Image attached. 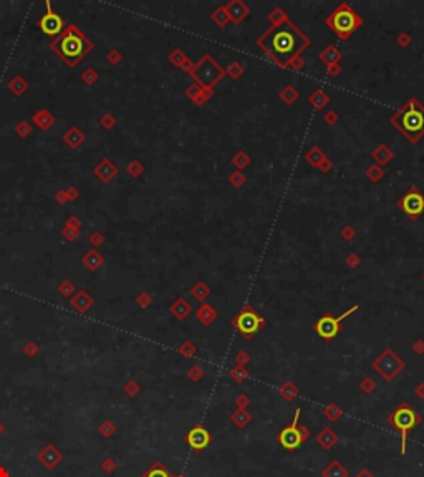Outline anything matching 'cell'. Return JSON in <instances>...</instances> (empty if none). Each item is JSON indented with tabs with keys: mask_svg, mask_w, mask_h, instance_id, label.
<instances>
[{
	"mask_svg": "<svg viewBox=\"0 0 424 477\" xmlns=\"http://www.w3.org/2000/svg\"><path fill=\"white\" fill-rule=\"evenodd\" d=\"M226 7V12L229 15V19H231L234 24H239V22H242L245 17L249 15L250 9L249 5L242 2V0H231L229 4L224 5Z\"/></svg>",
	"mask_w": 424,
	"mask_h": 477,
	"instance_id": "13",
	"label": "cell"
},
{
	"mask_svg": "<svg viewBox=\"0 0 424 477\" xmlns=\"http://www.w3.org/2000/svg\"><path fill=\"white\" fill-rule=\"evenodd\" d=\"M318 57H320V60L327 66H332V65H338V62L342 60L343 55H342V52H340L337 47L330 45V47H327L325 50H322Z\"/></svg>",
	"mask_w": 424,
	"mask_h": 477,
	"instance_id": "20",
	"label": "cell"
},
{
	"mask_svg": "<svg viewBox=\"0 0 424 477\" xmlns=\"http://www.w3.org/2000/svg\"><path fill=\"white\" fill-rule=\"evenodd\" d=\"M325 24L330 27L332 32L337 33L342 40H348V38L363 25V19H361V15L356 12L350 4L343 2L327 17Z\"/></svg>",
	"mask_w": 424,
	"mask_h": 477,
	"instance_id": "4",
	"label": "cell"
},
{
	"mask_svg": "<svg viewBox=\"0 0 424 477\" xmlns=\"http://www.w3.org/2000/svg\"><path fill=\"white\" fill-rule=\"evenodd\" d=\"M229 419H231V423L236 426L237 429H245L249 424H252L254 416L250 411H247V409H236V411L231 413Z\"/></svg>",
	"mask_w": 424,
	"mask_h": 477,
	"instance_id": "16",
	"label": "cell"
},
{
	"mask_svg": "<svg viewBox=\"0 0 424 477\" xmlns=\"http://www.w3.org/2000/svg\"><path fill=\"white\" fill-rule=\"evenodd\" d=\"M229 375H231V378L236 381V383H244L245 380L249 378V371H247V368L245 366H241V365H237V366H234V368L229 371Z\"/></svg>",
	"mask_w": 424,
	"mask_h": 477,
	"instance_id": "28",
	"label": "cell"
},
{
	"mask_svg": "<svg viewBox=\"0 0 424 477\" xmlns=\"http://www.w3.org/2000/svg\"><path fill=\"white\" fill-rule=\"evenodd\" d=\"M212 434L209 429H205L204 426H194L192 429H189V432L186 436H184V441H186V444L192 449L194 452H202L205 451L210 442H212Z\"/></svg>",
	"mask_w": 424,
	"mask_h": 477,
	"instance_id": "12",
	"label": "cell"
},
{
	"mask_svg": "<svg viewBox=\"0 0 424 477\" xmlns=\"http://www.w3.org/2000/svg\"><path fill=\"white\" fill-rule=\"evenodd\" d=\"M269 20H270V24H272L270 27H275V25L283 24V22H287L288 17H287V14L283 12L280 7H275V9H273L272 12L269 14Z\"/></svg>",
	"mask_w": 424,
	"mask_h": 477,
	"instance_id": "30",
	"label": "cell"
},
{
	"mask_svg": "<svg viewBox=\"0 0 424 477\" xmlns=\"http://www.w3.org/2000/svg\"><path fill=\"white\" fill-rule=\"evenodd\" d=\"M414 395H416L417 398L424 399V383H419V385L414 388Z\"/></svg>",
	"mask_w": 424,
	"mask_h": 477,
	"instance_id": "46",
	"label": "cell"
},
{
	"mask_svg": "<svg viewBox=\"0 0 424 477\" xmlns=\"http://www.w3.org/2000/svg\"><path fill=\"white\" fill-rule=\"evenodd\" d=\"M229 20H231V19H229L224 5L219 7V9H216L214 14H212V22H214L216 25H219V27H226L229 24Z\"/></svg>",
	"mask_w": 424,
	"mask_h": 477,
	"instance_id": "29",
	"label": "cell"
},
{
	"mask_svg": "<svg viewBox=\"0 0 424 477\" xmlns=\"http://www.w3.org/2000/svg\"><path fill=\"white\" fill-rule=\"evenodd\" d=\"M234 404L237 406V409H247L250 404V398L247 395H237V398L234 399Z\"/></svg>",
	"mask_w": 424,
	"mask_h": 477,
	"instance_id": "38",
	"label": "cell"
},
{
	"mask_svg": "<svg viewBox=\"0 0 424 477\" xmlns=\"http://www.w3.org/2000/svg\"><path fill=\"white\" fill-rule=\"evenodd\" d=\"M366 176L370 177V179L373 181V182H376L378 179H381V177L384 176V173H383V169L379 168L378 164H375V166H371L370 169H368V173H366Z\"/></svg>",
	"mask_w": 424,
	"mask_h": 477,
	"instance_id": "34",
	"label": "cell"
},
{
	"mask_svg": "<svg viewBox=\"0 0 424 477\" xmlns=\"http://www.w3.org/2000/svg\"><path fill=\"white\" fill-rule=\"evenodd\" d=\"M308 103H310L315 109H322V108H325L328 103H330V96H328L327 93L322 90V88H318V90H315V91L308 96Z\"/></svg>",
	"mask_w": 424,
	"mask_h": 477,
	"instance_id": "22",
	"label": "cell"
},
{
	"mask_svg": "<svg viewBox=\"0 0 424 477\" xmlns=\"http://www.w3.org/2000/svg\"><path fill=\"white\" fill-rule=\"evenodd\" d=\"M342 235H343V238H345V241H350V238L355 235V230L351 229L350 225H347V227H345V229L342 230Z\"/></svg>",
	"mask_w": 424,
	"mask_h": 477,
	"instance_id": "44",
	"label": "cell"
},
{
	"mask_svg": "<svg viewBox=\"0 0 424 477\" xmlns=\"http://www.w3.org/2000/svg\"><path fill=\"white\" fill-rule=\"evenodd\" d=\"M325 120H327V123H328V125H333L335 121H337L338 118H337V114H335L333 111H330V113H327Z\"/></svg>",
	"mask_w": 424,
	"mask_h": 477,
	"instance_id": "48",
	"label": "cell"
},
{
	"mask_svg": "<svg viewBox=\"0 0 424 477\" xmlns=\"http://www.w3.org/2000/svg\"><path fill=\"white\" fill-rule=\"evenodd\" d=\"M0 477H10L9 472H7V470H5L4 467H0Z\"/></svg>",
	"mask_w": 424,
	"mask_h": 477,
	"instance_id": "49",
	"label": "cell"
},
{
	"mask_svg": "<svg viewBox=\"0 0 424 477\" xmlns=\"http://www.w3.org/2000/svg\"><path fill=\"white\" fill-rule=\"evenodd\" d=\"M232 163L237 166V168H244V166H247L249 163H250V159H249V156L245 153H242V151H239L236 156L232 158Z\"/></svg>",
	"mask_w": 424,
	"mask_h": 477,
	"instance_id": "35",
	"label": "cell"
},
{
	"mask_svg": "<svg viewBox=\"0 0 424 477\" xmlns=\"http://www.w3.org/2000/svg\"><path fill=\"white\" fill-rule=\"evenodd\" d=\"M360 390L363 391L365 395H373L376 390V381L370 378V376H366V378H363L360 383Z\"/></svg>",
	"mask_w": 424,
	"mask_h": 477,
	"instance_id": "33",
	"label": "cell"
},
{
	"mask_svg": "<svg viewBox=\"0 0 424 477\" xmlns=\"http://www.w3.org/2000/svg\"><path fill=\"white\" fill-rule=\"evenodd\" d=\"M231 326L239 331V335L245 340H252L259 331L265 326V318L260 313L255 312L252 305H245L231 321Z\"/></svg>",
	"mask_w": 424,
	"mask_h": 477,
	"instance_id": "6",
	"label": "cell"
},
{
	"mask_svg": "<svg viewBox=\"0 0 424 477\" xmlns=\"http://www.w3.org/2000/svg\"><path fill=\"white\" fill-rule=\"evenodd\" d=\"M422 279H424V275H422Z\"/></svg>",
	"mask_w": 424,
	"mask_h": 477,
	"instance_id": "51",
	"label": "cell"
},
{
	"mask_svg": "<svg viewBox=\"0 0 424 477\" xmlns=\"http://www.w3.org/2000/svg\"><path fill=\"white\" fill-rule=\"evenodd\" d=\"M143 477H174L171 474V470L166 467V465L161 461H156L151 467H149L146 472L143 474Z\"/></svg>",
	"mask_w": 424,
	"mask_h": 477,
	"instance_id": "24",
	"label": "cell"
},
{
	"mask_svg": "<svg viewBox=\"0 0 424 477\" xmlns=\"http://www.w3.org/2000/svg\"><path fill=\"white\" fill-rule=\"evenodd\" d=\"M360 307L358 305H353L350 310H347L345 313H342L340 317H335V315H332V313H323L320 318H318L315 323H313V330L316 331V335L322 338V340H325V341H332L335 336H337L340 331H342V323H343V320L347 318V317H350L351 313H355L356 310H358Z\"/></svg>",
	"mask_w": 424,
	"mask_h": 477,
	"instance_id": "8",
	"label": "cell"
},
{
	"mask_svg": "<svg viewBox=\"0 0 424 477\" xmlns=\"http://www.w3.org/2000/svg\"><path fill=\"white\" fill-rule=\"evenodd\" d=\"M192 295L197 298V300H205L209 295H210V288L202 284V282H199V284L192 288Z\"/></svg>",
	"mask_w": 424,
	"mask_h": 477,
	"instance_id": "32",
	"label": "cell"
},
{
	"mask_svg": "<svg viewBox=\"0 0 424 477\" xmlns=\"http://www.w3.org/2000/svg\"><path fill=\"white\" fill-rule=\"evenodd\" d=\"M300 414H302V408H297V409H295V414H293L292 423H290L287 428H283V429L277 434L278 444H280V446L285 449V451H288V452L297 451L300 446L305 444V442L311 437L308 428H306V426H303V424H298Z\"/></svg>",
	"mask_w": 424,
	"mask_h": 477,
	"instance_id": "5",
	"label": "cell"
},
{
	"mask_svg": "<svg viewBox=\"0 0 424 477\" xmlns=\"http://www.w3.org/2000/svg\"><path fill=\"white\" fill-rule=\"evenodd\" d=\"M412 353L417 354V356L424 354V340H416L412 343Z\"/></svg>",
	"mask_w": 424,
	"mask_h": 477,
	"instance_id": "42",
	"label": "cell"
},
{
	"mask_svg": "<svg viewBox=\"0 0 424 477\" xmlns=\"http://www.w3.org/2000/svg\"><path fill=\"white\" fill-rule=\"evenodd\" d=\"M347 264H348V267H351V269H356L360 265V259L356 257L355 254H351L350 257L347 259Z\"/></svg>",
	"mask_w": 424,
	"mask_h": 477,
	"instance_id": "43",
	"label": "cell"
},
{
	"mask_svg": "<svg viewBox=\"0 0 424 477\" xmlns=\"http://www.w3.org/2000/svg\"><path fill=\"white\" fill-rule=\"evenodd\" d=\"M340 71H342V68H340V65H332V66H327V73H328V75H332V76L338 75Z\"/></svg>",
	"mask_w": 424,
	"mask_h": 477,
	"instance_id": "45",
	"label": "cell"
},
{
	"mask_svg": "<svg viewBox=\"0 0 424 477\" xmlns=\"http://www.w3.org/2000/svg\"><path fill=\"white\" fill-rule=\"evenodd\" d=\"M373 159L376 161L378 163V166L381 168V166H384V164H388L389 163V159H393V153L389 151V148L386 146V144H379V146L373 151Z\"/></svg>",
	"mask_w": 424,
	"mask_h": 477,
	"instance_id": "23",
	"label": "cell"
},
{
	"mask_svg": "<svg viewBox=\"0 0 424 477\" xmlns=\"http://www.w3.org/2000/svg\"><path fill=\"white\" fill-rule=\"evenodd\" d=\"M179 351H181L186 358H192L194 354H196L197 350H196V346H194L191 341H186V343H182V346H181Z\"/></svg>",
	"mask_w": 424,
	"mask_h": 477,
	"instance_id": "36",
	"label": "cell"
},
{
	"mask_svg": "<svg viewBox=\"0 0 424 477\" xmlns=\"http://www.w3.org/2000/svg\"><path fill=\"white\" fill-rule=\"evenodd\" d=\"M355 477H375V474H373L370 469H366V467H365V469H360V470H358V474H356Z\"/></svg>",
	"mask_w": 424,
	"mask_h": 477,
	"instance_id": "47",
	"label": "cell"
},
{
	"mask_svg": "<svg viewBox=\"0 0 424 477\" xmlns=\"http://www.w3.org/2000/svg\"><path fill=\"white\" fill-rule=\"evenodd\" d=\"M236 363L237 365H241V366H247L249 363H250V354L245 351V350H242V351H239L237 354H236Z\"/></svg>",
	"mask_w": 424,
	"mask_h": 477,
	"instance_id": "40",
	"label": "cell"
},
{
	"mask_svg": "<svg viewBox=\"0 0 424 477\" xmlns=\"http://www.w3.org/2000/svg\"><path fill=\"white\" fill-rule=\"evenodd\" d=\"M396 204L401 209V212H404L409 219L416 220L424 212V194L416 187H411Z\"/></svg>",
	"mask_w": 424,
	"mask_h": 477,
	"instance_id": "11",
	"label": "cell"
},
{
	"mask_svg": "<svg viewBox=\"0 0 424 477\" xmlns=\"http://www.w3.org/2000/svg\"><path fill=\"white\" fill-rule=\"evenodd\" d=\"M257 45L262 48L272 62H275L280 68H302V62H297L303 50L310 45L306 35L287 20L280 25L270 27L257 38Z\"/></svg>",
	"mask_w": 424,
	"mask_h": 477,
	"instance_id": "1",
	"label": "cell"
},
{
	"mask_svg": "<svg viewBox=\"0 0 424 477\" xmlns=\"http://www.w3.org/2000/svg\"><path fill=\"white\" fill-rule=\"evenodd\" d=\"M229 181H231V184H232V186L241 187V186L244 184L245 177H244V174H242V173H234L231 177H229Z\"/></svg>",
	"mask_w": 424,
	"mask_h": 477,
	"instance_id": "41",
	"label": "cell"
},
{
	"mask_svg": "<svg viewBox=\"0 0 424 477\" xmlns=\"http://www.w3.org/2000/svg\"><path fill=\"white\" fill-rule=\"evenodd\" d=\"M298 395H300V390L293 381H283L280 388H278V396L287 403H292Z\"/></svg>",
	"mask_w": 424,
	"mask_h": 477,
	"instance_id": "19",
	"label": "cell"
},
{
	"mask_svg": "<svg viewBox=\"0 0 424 477\" xmlns=\"http://www.w3.org/2000/svg\"><path fill=\"white\" fill-rule=\"evenodd\" d=\"M38 459H40V461L45 464V467L52 469L60 461V454H58V451L53 446H48V447L43 449V452L38 456Z\"/></svg>",
	"mask_w": 424,
	"mask_h": 477,
	"instance_id": "21",
	"label": "cell"
},
{
	"mask_svg": "<svg viewBox=\"0 0 424 477\" xmlns=\"http://www.w3.org/2000/svg\"><path fill=\"white\" fill-rule=\"evenodd\" d=\"M174 477H186V475H174Z\"/></svg>",
	"mask_w": 424,
	"mask_h": 477,
	"instance_id": "50",
	"label": "cell"
},
{
	"mask_svg": "<svg viewBox=\"0 0 424 477\" xmlns=\"http://www.w3.org/2000/svg\"><path fill=\"white\" fill-rule=\"evenodd\" d=\"M388 424L389 428L398 431L401 436V454L406 456L408 452V437L417 426L422 423V416L411 406L409 403H401L398 404L391 413L388 414Z\"/></svg>",
	"mask_w": 424,
	"mask_h": 477,
	"instance_id": "3",
	"label": "cell"
},
{
	"mask_svg": "<svg viewBox=\"0 0 424 477\" xmlns=\"http://www.w3.org/2000/svg\"><path fill=\"white\" fill-rule=\"evenodd\" d=\"M298 96H300V93L295 90L293 86H285V88H283V90L280 91V99H282V101L285 103V104H292Z\"/></svg>",
	"mask_w": 424,
	"mask_h": 477,
	"instance_id": "31",
	"label": "cell"
},
{
	"mask_svg": "<svg viewBox=\"0 0 424 477\" xmlns=\"http://www.w3.org/2000/svg\"><path fill=\"white\" fill-rule=\"evenodd\" d=\"M322 477H350V472L342 462L333 459V461H330V464L322 470Z\"/></svg>",
	"mask_w": 424,
	"mask_h": 477,
	"instance_id": "18",
	"label": "cell"
},
{
	"mask_svg": "<svg viewBox=\"0 0 424 477\" xmlns=\"http://www.w3.org/2000/svg\"><path fill=\"white\" fill-rule=\"evenodd\" d=\"M305 158H306V161H308V163H310L311 166H313V168H320V166H322L323 163H325L327 159H328V158L325 156V154H323V153H322L320 149H318L316 146L311 148L310 151L306 153V156H305Z\"/></svg>",
	"mask_w": 424,
	"mask_h": 477,
	"instance_id": "26",
	"label": "cell"
},
{
	"mask_svg": "<svg viewBox=\"0 0 424 477\" xmlns=\"http://www.w3.org/2000/svg\"><path fill=\"white\" fill-rule=\"evenodd\" d=\"M373 370L381 376L384 381H393L394 378L403 373L406 368L404 360L399 358V354L391 348H384V350L373 360Z\"/></svg>",
	"mask_w": 424,
	"mask_h": 477,
	"instance_id": "7",
	"label": "cell"
},
{
	"mask_svg": "<svg viewBox=\"0 0 424 477\" xmlns=\"http://www.w3.org/2000/svg\"><path fill=\"white\" fill-rule=\"evenodd\" d=\"M55 48L58 50L60 55L66 60V62L75 63L76 60L88 50V43L85 42V38L83 37L76 35L75 32H70L68 35H65L61 40L55 43Z\"/></svg>",
	"mask_w": 424,
	"mask_h": 477,
	"instance_id": "9",
	"label": "cell"
},
{
	"mask_svg": "<svg viewBox=\"0 0 424 477\" xmlns=\"http://www.w3.org/2000/svg\"><path fill=\"white\" fill-rule=\"evenodd\" d=\"M196 318H197L202 325L209 326V325L214 323L217 318H219V312H217V310L212 307V305L204 303V305H200L199 310L196 312Z\"/></svg>",
	"mask_w": 424,
	"mask_h": 477,
	"instance_id": "17",
	"label": "cell"
},
{
	"mask_svg": "<svg viewBox=\"0 0 424 477\" xmlns=\"http://www.w3.org/2000/svg\"><path fill=\"white\" fill-rule=\"evenodd\" d=\"M323 416H325V418L330 421V423H337V421L343 416V409H342L340 404L330 403V404H327V406L323 408Z\"/></svg>",
	"mask_w": 424,
	"mask_h": 477,
	"instance_id": "25",
	"label": "cell"
},
{
	"mask_svg": "<svg viewBox=\"0 0 424 477\" xmlns=\"http://www.w3.org/2000/svg\"><path fill=\"white\" fill-rule=\"evenodd\" d=\"M389 121L411 143H417L424 136V106L416 98H409Z\"/></svg>",
	"mask_w": 424,
	"mask_h": 477,
	"instance_id": "2",
	"label": "cell"
},
{
	"mask_svg": "<svg viewBox=\"0 0 424 477\" xmlns=\"http://www.w3.org/2000/svg\"><path fill=\"white\" fill-rule=\"evenodd\" d=\"M192 73L199 80L200 85L214 86L216 83L221 81L222 76L226 75V70L222 68L219 63H216L214 58L209 57V55H205V57L196 65V68H194Z\"/></svg>",
	"mask_w": 424,
	"mask_h": 477,
	"instance_id": "10",
	"label": "cell"
},
{
	"mask_svg": "<svg viewBox=\"0 0 424 477\" xmlns=\"http://www.w3.org/2000/svg\"><path fill=\"white\" fill-rule=\"evenodd\" d=\"M338 439H340V436L335 432L330 426H327V428H323L318 434L315 436V441H316V444L320 446L322 449H325V451H328V449H332L335 444L338 442Z\"/></svg>",
	"mask_w": 424,
	"mask_h": 477,
	"instance_id": "15",
	"label": "cell"
},
{
	"mask_svg": "<svg viewBox=\"0 0 424 477\" xmlns=\"http://www.w3.org/2000/svg\"><path fill=\"white\" fill-rule=\"evenodd\" d=\"M187 375H189V378H191L192 381H200V380H202V376H204V370L200 368L199 365H196V366H192V368L187 371Z\"/></svg>",
	"mask_w": 424,
	"mask_h": 477,
	"instance_id": "37",
	"label": "cell"
},
{
	"mask_svg": "<svg viewBox=\"0 0 424 477\" xmlns=\"http://www.w3.org/2000/svg\"><path fill=\"white\" fill-rule=\"evenodd\" d=\"M226 73L231 75L232 78H239V76H241V73H242V66L239 65L237 62H234V63L229 65V68L226 70Z\"/></svg>",
	"mask_w": 424,
	"mask_h": 477,
	"instance_id": "39",
	"label": "cell"
},
{
	"mask_svg": "<svg viewBox=\"0 0 424 477\" xmlns=\"http://www.w3.org/2000/svg\"><path fill=\"white\" fill-rule=\"evenodd\" d=\"M171 310H172V313H174L177 318L184 320L189 313H191V305H189L186 300H184V298H179V300H177V302L171 307Z\"/></svg>",
	"mask_w": 424,
	"mask_h": 477,
	"instance_id": "27",
	"label": "cell"
},
{
	"mask_svg": "<svg viewBox=\"0 0 424 477\" xmlns=\"http://www.w3.org/2000/svg\"><path fill=\"white\" fill-rule=\"evenodd\" d=\"M40 27L42 30L47 33V35H55V33H58L61 30V27H63V22L61 19L53 12H48L42 17L40 20Z\"/></svg>",
	"mask_w": 424,
	"mask_h": 477,
	"instance_id": "14",
	"label": "cell"
}]
</instances>
